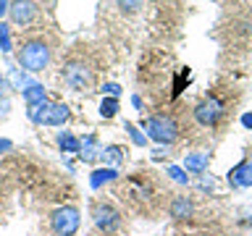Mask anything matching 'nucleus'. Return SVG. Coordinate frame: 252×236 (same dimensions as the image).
<instances>
[{
	"label": "nucleus",
	"instance_id": "obj_1",
	"mask_svg": "<svg viewBox=\"0 0 252 236\" xmlns=\"http://www.w3.org/2000/svg\"><path fill=\"white\" fill-rule=\"evenodd\" d=\"M61 79L74 92H90L94 87V82H97V66L90 58V50H84V45H76V50L68 53V58L61 66Z\"/></svg>",
	"mask_w": 252,
	"mask_h": 236
},
{
	"label": "nucleus",
	"instance_id": "obj_2",
	"mask_svg": "<svg viewBox=\"0 0 252 236\" xmlns=\"http://www.w3.org/2000/svg\"><path fill=\"white\" fill-rule=\"evenodd\" d=\"M16 60H19L21 68L32 71V74H39V71H45L53 60V42L45 34L24 37L19 50H16Z\"/></svg>",
	"mask_w": 252,
	"mask_h": 236
},
{
	"label": "nucleus",
	"instance_id": "obj_3",
	"mask_svg": "<svg viewBox=\"0 0 252 236\" xmlns=\"http://www.w3.org/2000/svg\"><path fill=\"white\" fill-rule=\"evenodd\" d=\"M142 126H145L147 137L155 139L158 145H173V142H179V137H181L179 118L173 113H168V110H160V113L147 116L145 121H142Z\"/></svg>",
	"mask_w": 252,
	"mask_h": 236
},
{
	"label": "nucleus",
	"instance_id": "obj_4",
	"mask_svg": "<svg viewBox=\"0 0 252 236\" xmlns=\"http://www.w3.org/2000/svg\"><path fill=\"white\" fill-rule=\"evenodd\" d=\"M192 116H194V121L200 123V126H205V129H213V126H218L220 121H223V116H226V102L220 100L218 94H205V97L192 108Z\"/></svg>",
	"mask_w": 252,
	"mask_h": 236
},
{
	"label": "nucleus",
	"instance_id": "obj_5",
	"mask_svg": "<svg viewBox=\"0 0 252 236\" xmlns=\"http://www.w3.org/2000/svg\"><path fill=\"white\" fill-rule=\"evenodd\" d=\"M8 21L16 29H32V24L39 19V3L37 0H11L8 3Z\"/></svg>",
	"mask_w": 252,
	"mask_h": 236
},
{
	"label": "nucleus",
	"instance_id": "obj_6",
	"mask_svg": "<svg viewBox=\"0 0 252 236\" xmlns=\"http://www.w3.org/2000/svg\"><path fill=\"white\" fill-rule=\"evenodd\" d=\"M79 223H82V215H79L76 207H55L50 212V231L55 236H74L79 231Z\"/></svg>",
	"mask_w": 252,
	"mask_h": 236
},
{
	"label": "nucleus",
	"instance_id": "obj_7",
	"mask_svg": "<svg viewBox=\"0 0 252 236\" xmlns=\"http://www.w3.org/2000/svg\"><path fill=\"white\" fill-rule=\"evenodd\" d=\"M124 200H129L134 207H150V202H153V184H150V178L145 176H131L129 181L124 184Z\"/></svg>",
	"mask_w": 252,
	"mask_h": 236
},
{
	"label": "nucleus",
	"instance_id": "obj_8",
	"mask_svg": "<svg viewBox=\"0 0 252 236\" xmlns=\"http://www.w3.org/2000/svg\"><path fill=\"white\" fill-rule=\"evenodd\" d=\"M92 223L100 234H116L121 228V212L110 202H94L92 205Z\"/></svg>",
	"mask_w": 252,
	"mask_h": 236
},
{
	"label": "nucleus",
	"instance_id": "obj_9",
	"mask_svg": "<svg viewBox=\"0 0 252 236\" xmlns=\"http://www.w3.org/2000/svg\"><path fill=\"white\" fill-rule=\"evenodd\" d=\"M68 108L63 102H47V105L39 110V113L32 118L34 123H42V126H63L68 121Z\"/></svg>",
	"mask_w": 252,
	"mask_h": 236
},
{
	"label": "nucleus",
	"instance_id": "obj_10",
	"mask_svg": "<svg viewBox=\"0 0 252 236\" xmlns=\"http://www.w3.org/2000/svg\"><path fill=\"white\" fill-rule=\"evenodd\" d=\"M108 3L121 19H134L145 8V0H108Z\"/></svg>",
	"mask_w": 252,
	"mask_h": 236
},
{
	"label": "nucleus",
	"instance_id": "obj_11",
	"mask_svg": "<svg viewBox=\"0 0 252 236\" xmlns=\"http://www.w3.org/2000/svg\"><path fill=\"white\" fill-rule=\"evenodd\" d=\"M168 212L176 220H184V218H192L194 212V202L189 200V197H173L171 205H168Z\"/></svg>",
	"mask_w": 252,
	"mask_h": 236
},
{
	"label": "nucleus",
	"instance_id": "obj_12",
	"mask_svg": "<svg viewBox=\"0 0 252 236\" xmlns=\"http://www.w3.org/2000/svg\"><path fill=\"white\" fill-rule=\"evenodd\" d=\"M228 184L231 186H252V163H239L228 173Z\"/></svg>",
	"mask_w": 252,
	"mask_h": 236
},
{
	"label": "nucleus",
	"instance_id": "obj_13",
	"mask_svg": "<svg viewBox=\"0 0 252 236\" xmlns=\"http://www.w3.org/2000/svg\"><path fill=\"white\" fill-rule=\"evenodd\" d=\"M208 163H210V155H208V152H189L187 160H184L187 171H189V173H197V176H200V173H205Z\"/></svg>",
	"mask_w": 252,
	"mask_h": 236
},
{
	"label": "nucleus",
	"instance_id": "obj_14",
	"mask_svg": "<svg viewBox=\"0 0 252 236\" xmlns=\"http://www.w3.org/2000/svg\"><path fill=\"white\" fill-rule=\"evenodd\" d=\"M24 100H27V108H37V105H42V102H47L45 87L42 84H29L27 89H24Z\"/></svg>",
	"mask_w": 252,
	"mask_h": 236
},
{
	"label": "nucleus",
	"instance_id": "obj_15",
	"mask_svg": "<svg viewBox=\"0 0 252 236\" xmlns=\"http://www.w3.org/2000/svg\"><path fill=\"white\" fill-rule=\"evenodd\" d=\"M58 147L63 149V152H82V142H79L74 134H68V131H63L58 137Z\"/></svg>",
	"mask_w": 252,
	"mask_h": 236
},
{
	"label": "nucleus",
	"instance_id": "obj_16",
	"mask_svg": "<svg viewBox=\"0 0 252 236\" xmlns=\"http://www.w3.org/2000/svg\"><path fill=\"white\" fill-rule=\"evenodd\" d=\"M97 152H100V149L94 147V139L87 137V139H84V149L79 152V155H82V160H94V157H97Z\"/></svg>",
	"mask_w": 252,
	"mask_h": 236
},
{
	"label": "nucleus",
	"instance_id": "obj_17",
	"mask_svg": "<svg viewBox=\"0 0 252 236\" xmlns=\"http://www.w3.org/2000/svg\"><path fill=\"white\" fill-rule=\"evenodd\" d=\"M116 178V171H94V176H92V186L97 189V186H102L105 181H113Z\"/></svg>",
	"mask_w": 252,
	"mask_h": 236
},
{
	"label": "nucleus",
	"instance_id": "obj_18",
	"mask_svg": "<svg viewBox=\"0 0 252 236\" xmlns=\"http://www.w3.org/2000/svg\"><path fill=\"white\" fill-rule=\"evenodd\" d=\"M102 160H108V163H121V160H124L121 147H108V149H102Z\"/></svg>",
	"mask_w": 252,
	"mask_h": 236
},
{
	"label": "nucleus",
	"instance_id": "obj_19",
	"mask_svg": "<svg viewBox=\"0 0 252 236\" xmlns=\"http://www.w3.org/2000/svg\"><path fill=\"white\" fill-rule=\"evenodd\" d=\"M116 110H118V102H116V100H102L100 113L105 116V118H113V116H116Z\"/></svg>",
	"mask_w": 252,
	"mask_h": 236
},
{
	"label": "nucleus",
	"instance_id": "obj_20",
	"mask_svg": "<svg viewBox=\"0 0 252 236\" xmlns=\"http://www.w3.org/2000/svg\"><path fill=\"white\" fill-rule=\"evenodd\" d=\"M0 47H3V50H11V39H8L5 24H0Z\"/></svg>",
	"mask_w": 252,
	"mask_h": 236
},
{
	"label": "nucleus",
	"instance_id": "obj_21",
	"mask_svg": "<svg viewBox=\"0 0 252 236\" xmlns=\"http://www.w3.org/2000/svg\"><path fill=\"white\" fill-rule=\"evenodd\" d=\"M126 131H131V139L137 142V145H145V137H142V134H139L137 129H134L131 123H126Z\"/></svg>",
	"mask_w": 252,
	"mask_h": 236
},
{
	"label": "nucleus",
	"instance_id": "obj_22",
	"mask_svg": "<svg viewBox=\"0 0 252 236\" xmlns=\"http://www.w3.org/2000/svg\"><path fill=\"white\" fill-rule=\"evenodd\" d=\"M168 173H171V178H173V181H179V184H187V181H189V178H187V176H184V173H181L179 168H171Z\"/></svg>",
	"mask_w": 252,
	"mask_h": 236
},
{
	"label": "nucleus",
	"instance_id": "obj_23",
	"mask_svg": "<svg viewBox=\"0 0 252 236\" xmlns=\"http://www.w3.org/2000/svg\"><path fill=\"white\" fill-rule=\"evenodd\" d=\"M8 116V100H0V118Z\"/></svg>",
	"mask_w": 252,
	"mask_h": 236
},
{
	"label": "nucleus",
	"instance_id": "obj_24",
	"mask_svg": "<svg viewBox=\"0 0 252 236\" xmlns=\"http://www.w3.org/2000/svg\"><path fill=\"white\" fill-rule=\"evenodd\" d=\"M5 149H11V142H8V139H0V152H5Z\"/></svg>",
	"mask_w": 252,
	"mask_h": 236
},
{
	"label": "nucleus",
	"instance_id": "obj_25",
	"mask_svg": "<svg viewBox=\"0 0 252 236\" xmlns=\"http://www.w3.org/2000/svg\"><path fill=\"white\" fill-rule=\"evenodd\" d=\"M8 11V0H0V16H3Z\"/></svg>",
	"mask_w": 252,
	"mask_h": 236
},
{
	"label": "nucleus",
	"instance_id": "obj_26",
	"mask_svg": "<svg viewBox=\"0 0 252 236\" xmlns=\"http://www.w3.org/2000/svg\"><path fill=\"white\" fill-rule=\"evenodd\" d=\"M3 89H5V76L0 74V94H3Z\"/></svg>",
	"mask_w": 252,
	"mask_h": 236
},
{
	"label": "nucleus",
	"instance_id": "obj_27",
	"mask_svg": "<svg viewBox=\"0 0 252 236\" xmlns=\"http://www.w3.org/2000/svg\"><path fill=\"white\" fill-rule=\"evenodd\" d=\"M244 126H252V116H244Z\"/></svg>",
	"mask_w": 252,
	"mask_h": 236
},
{
	"label": "nucleus",
	"instance_id": "obj_28",
	"mask_svg": "<svg viewBox=\"0 0 252 236\" xmlns=\"http://www.w3.org/2000/svg\"><path fill=\"white\" fill-rule=\"evenodd\" d=\"M37 3H39V0H37Z\"/></svg>",
	"mask_w": 252,
	"mask_h": 236
}]
</instances>
